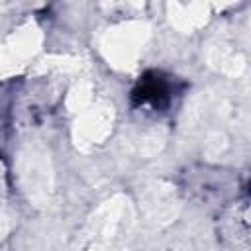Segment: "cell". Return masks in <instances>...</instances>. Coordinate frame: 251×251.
I'll use <instances>...</instances> for the list:
<instances>
[{"label": "cell", "mask_w": 251, "mask_h": 251, "mask_svg": "<svg viewBox=\"0 0 251 251\" xmlns=\"http://www.w3.org/2000/svg\"><path fill=\"white\" fill-rule=\"evenodd\" d=\"M135 106H149L153 110H161L171 102V82L161 73H147L139 78L137 86L131 92Z\"/></svg>", "instance_id": "1"}]
</instances>
